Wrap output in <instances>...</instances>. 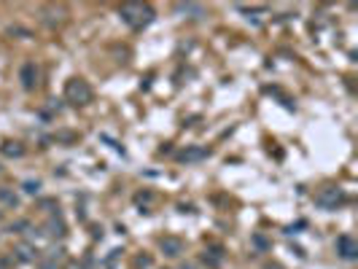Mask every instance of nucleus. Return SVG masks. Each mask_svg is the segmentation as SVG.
I'll return each mask as SVG.
<instances>
[{
    "instance_id": "obj_14",
    "label": "nucleus",
    "mask_w": 358,
    "mask_h": 269,
    "mask_svg": "<svg viewBox=\"0 0 358 269\" xmlns=\"http://www.w3.org/2000/svg\"><path fill=\"white\" fill-rule=\"evenodd\" d=\"M253 245L259 248V251H267V248H269V240H267L264 234H253Z\"/></svg>"
},
{
    "instance_id": "obj_6",
    "label": "nucleus",
    "mask_w": 358,
    "mask_h": 269,
    "mask_svg": "<svg viewBox=\"0 0 358 269\" xmlns=\"http://www.w3.org/2000/svg\"><path fill=\"white\" fill-rule=\"evenodd\" d=\"M140 11H143V6H138V3H127V6H122V19L127 24H132V27H138Z\"/></svg>"
},
{
    "instance_id": "obj_19",
    "label": "nucleus",
    "mask_w": 358,
    "mask_h": 269,
    "mask_svg": "<svg viewBox=\"0 0 358 269\" xmlns=\"http://www.w3.org/2000/svg\"><path fill=\"white\" fill-rule=\"evenodd\" d=\"M267 269H280V267H267Z\"/></svg>"
},
{
    "instance_id": "obj_12",
    "label": "nucleus",
    "mask_w": 358,
    "mask_h": 269,
    "mask_svg": "<svg viewBox=\"0 0 358 269\" xmlns=\"http://www.w3.org/2000/svg\"><path fill=\"white\" fill-rule=\"evenodd\" d=\"M175 8H178L180 14H194V19L202 17V8H199V6H191V3H178Z\"/></svg>"
},
{
    "instance_id": "obj_5",
    "label": "nucleus",
    "mask_w": 358,
    "mask_h": 269,
    "mask_svg": "<svg viewBox=\"0 0 358 269\" xmlns=\"http://www.w3.org/2000/svg\"><path fill=\"white\" fill-rule=\"evenodd\" d=\"M159 251L170 258H178L183 253V240H178V237H162L159 240Z\"/></svg>"
},
{
    "instance_id": "obj_2",
    "label": "nucleus",
    "mask_w": 358,
    "mask_h": 269,
    "mask_svg": "<svg viewBox=\"0 0 358 269\" xmlns=\"http://www.w3.org/2000/svg\"><path fill=\"white\" fill-rule=\"evenodd\" d=\"M315 202H318L321 207H323V210H334V207L340 205V202H345V194H342L340 188L329 186V188H323V191L318 194V197H315Z\"/></svg>"
},
{
    "instance_id": "obj_11",
    "label": "nucleus",
    "mask_w": 358,
    "mask_h": 269,
    "mask_svg": "<svg viewBox=\"0 0 358 269\" xmlns=\"http://www.w3.org/2000/svg\"><path fill=\"white\" fill-rule=\"evenodd\" d=\"M49 234H52V237H65V223L57 221V218H52V221H49Z\"/></svg>"
},
{
    "instance_id": "obj_16",
    "label": "nucleus",
    "mask_w": 358,
    "mask_h": 269,
    "mask_svg": "<svg viewBox=\"0 0 358 269\" xmlns=\"http://www.w3.org/2000/svg\"><path fill=\"white\" fill-rule=\"evenodd\" d=\"M8 33H11V35H24V38H30V30H22V27H8Z\"/></svg>"
},
{
    "instance_id": "obj_4",
    "label": "nucleus",
    "mask_w": 358,
    "mask_h": 269,
    "mask_svg": "<svg viewBox=\"0 0 358 269\" xmlns=\"http://www.w3.org/2000/svg\"><path fill=\"white\" fill-rule=\"evenodd\" d=\"M19 81H22V86L27 89H35V84H38V67H35V62H24L22 67H19Z\"/></svg>"
},
{
    "instance_id": "obj_9",
    "label": "nucleus",
    "mask_w": 358,
    "mask_h": 269,
    "mask_svg": "<svg viewBox=\"0 0 358 269\" xmlns=\"http://www.w3.org/2000/svg\"><path fill=\"white\" fill-rule=\"evenodd\" d=\"M17 261H35V256H38V251L35 248H30V245H22V248H17Z\"/></svg>"
},
{
    "instance_id": "obj_8",
    "label": "nucleus",
    "mask_w": 358,
    "mask_h": 269,
    "mask_svg": "<svg viewBox=\"0 0 358 269\" xmlns=\"http://www.w3.org/2000/svg\"><path fill=\"white\" fill-rule=\"evenodd\" d=\"M3 156H11V159H19V156H24V148L19 146V143H3Z\"/></svg>"
},
{
    "instance_id": "obj_20",
    "label": "nucleus",
    "mask_w": 358,
    "mask_h": 269,
    "mask_svg": "<svg viewBox=\"0 0 358 269\" xmlns=\"http://www.w3.org/2000/svg\"><path fill=\"white\" fill-rule=\"evenodd\" d=\"M0 221H3V216H0Z\"/></svg>"
},
{
    "instance_id": "obj_10",
    "label": "nucleus",
    "mask_w": 358,
    "mask_h": 269,
    "mask_svg": "<svg viewBox=\"0 0 358 269\" xmlns=\"http://www.w3.org/2000/svg\"><path fill=\"white\" fill-rule=\"evenodd\" d=\"M0 202H3V205H8V207H17L19 205V197L11 191V188L3 186V188H0Z\"/></svg>"
},
{
    "instance_id": "obj_17",
    "label": "nucleus",
    "mask_w": 358,
    "mask_h": 269,
    "mask_svg": "<svg viewBox=\"0 0 358 269\" xmlns=\"http://www.w3.org/2000/svg\"><path fill=\"white\" fill-rule=\"evenodd\" d=\"M148 264H151L148 256H140V258H138V267H148Z\"/></svg>"
},
{
    "instance_id": "obj_3",
    "label": "nucleus",
    "mask_w": 358,
    "mask_h": 269,
    "mask_svg": "<svg viewBox=\"0 0 358 269\" xmlns=\"http://www.w3.org/2000/svg\"><path fill=\"white\" fill-rule=\"evenodd\" d=\"M337 253H340V258H345V261H356L358 258V242L353 240L350 234H342V237H337Z\"/></svg>"
},
{
    "instance_id": "obj_7",
    "label": "nucleus",
    "mask_w": 358,
    "mask_h": 269,
    "mask_svg": "<svg viewBox=\"0 0 358 269\" xmlns=\"http://www.w3.org/2000/svg\"><path fill=\"white\" fill-rule=\"evenodd\" d=\"M208 153H210L208 148L191 146V148H186V151H180V153H178V159H180V162H199V159H205Z\"/></svg>"
},
{
    "instance_id": "obj_13",
    "label": "nucleus",
    "mask_w": 358,
    "mask_h": 269,
    "mask_svg": "<svg viewBox=\"0 0 358 269\" xmlns=\"http://www.w3.org/2000/svg\"><path fill=\"white\" fill-rule=\"evenodd\" d=\"M22 188H24V194L35 197V194L41 191V181H24V183H22Z\"/></svg>"
},
{
    "instance_id": "obj_18",
    "label": "nucleus",
    "mask_w": 358,
    "mask_h": 269,
    "mask_svg": "<svg viewBox=\"0 0 358 269\" xmlns=\"http://www.w3.org/2000/svg\"><path fill=\"white\" fill-rule=\"evenodd\" d=\"M180 269H194V264H183V267H180Z\"/></svg>"
},
{
    "instance_id": "obj_1",
    "label": "nucleus",
    "mask_w": 358,
    "mask_h": 269,
    "mask_svg": "<svg viewBox=\"0 0 358 269\" xmlns=\"http://www.w3.org/2000/svg\"><path fill=\"white\" fill-rule=\"evenodd\" d=\"M65 97L75 105H87V102H92V86L84 78H70L65 86Z\"/></svg>"
},
{
    "instance_id": "obj_15",
    "label": "nucleus",
    "mask_w": 358,
    "mask_h": 269,
    "mask_svg": "<svg viewBox=\"0 0 358 269\" xmlns=\"http://www.w3.org/2000/svg\"><path fill=\"white\" fill-rule=\"evenodd\" d=\"M30 223L27 221H17V223H11V226H8V232H22V229H27Z\"/></svg>"
}]
</instances>
